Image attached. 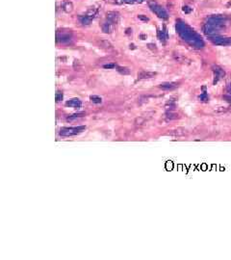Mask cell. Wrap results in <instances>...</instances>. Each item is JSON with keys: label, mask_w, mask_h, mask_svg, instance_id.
<instances>
[{"label": "cell", "mask_w": 231, "mask_h": 260, "mask_svg": "<svg viewBox=\"0 0 231 260\" xmlns=\"http://www.w3.org/2000/svg\"><path fill=\"white\" fill-rule=\"evenodd\" d=\"M176 30L182 39L185 41H187L189 44L192 46H195L196 48H201L204 46V43L201 40V38L196 34L191 27L188 26L187 24L182 22L181 20H178L176 24Z\"/></svg>", "instance_id": "cell-1"}, {"label": "cell", "mask_w": 231, "mask_h": 260, "mask_svg": "<svg viewBox=\"0 0 231 260\" xmlns=\"http://www.w3.org/2000/svg\"><path fill=\"white\" fill-rule=\"evenodd\" d=\"M148 6H149V8L151 9V11L158 17H160V19H167L168 17V15L166 10H165L163 7H161L156 1H154V0H149V1H148Z\"/></svg>", "instance_id": "cell-2"}, {"label": "cell", "mask_w": 231, "mask_h": 260, "mask_svg": "<svg viewBox=\"0 0 231 260\" xmlns=\"http://www.w3.org/2000/svg\"><path fill=\"white\" fill-rule=\"evenodd\" d=\"M86 129L85 126H78V127H64L60 130V135L61 136H75L79 133L83 132Z\"/></svg>", "instance_id": "cell-3"}, {"label": "cell", "mask_w": 231, "mask_h": 260, "mask_svg": "<svg viewBox=\"0 0 231 260\" xmlns=\"http://www.w3.org/2000/svg\"><path fill=\"white\" fill-rule=\"evenodd\" d=\"M210 40L212 41V43L214 44H217V46H230L231 44V38H223V37H219L218 35L217 36H213V37H209Z\"/></svg>", "instance_id": "cell-4"}, {"label": "cell", "mask_w": 231, "mask_h": 260, "mask_svg": "<svg viewBox=\"0 0 231 260\" xmlns=\"http://www.w3.org/2000/svg\"><path fill=\"white\" fill-rule=\"evenodd\" d=\"M106 17H107V20H108V21L112 22L114 24L118 23L119 20V13H117V12H108L106 14Z\"/></svg>", "instance_id": "cell-5"}, {"label": "cell", "mask_w": 231, "mask_h": 260, "mask_svg": "<svg viewBox=\"0 0 231 260\" xmlns=\"http://www.w3.org/2000/svg\"><path fill=\"white\" fill-rule=\"evenodd\" d=\"M61 8L65 13H71L73 11V4H72V2H70V0H64V1L61 3Z\"/></svg>", "instance_id": "cell-6"}, {"label": "cell", "mask_w": 231, "mask_h": 260, "mask_svg": "<svg viewBox=\"0 0 231 260\" xmlns=\"http://www.w3.org/2000/svg\"><path fill=\"white\" fill-rule=\"evenodd\" d=\"M71 40V35L68 33L63 32L61 35L60 33H57V41H61V43H68Z\"/></svg>", "instance_id": "cell-7"}, {"label": "cell", "mask_w": 231, "mask_h": 260, "mask_svg": "<svg viewBox=\"0 0 231 260\" xmlns=\"http://www.w3.org/2000/svg\"><path fill=\"white\" fill-rule=\"evenodd\" d=\"M114 29H115V24L108 21V20L102 24V30L104 33H112Z\"/></svg>", "instance_id": "cell-8"}, {"label": "cell", "mask_w": 231, "mask_h": 260, "mask_svg": "<svg viewBox=\"0 0 231 260\" xmlns=\"http://www.w3.org/2000/svg\"><path fill=\"white\" fill-rule=\"evenodd\" d=\"M81 101L79 100L78 98H72L70 100H68V101L65 102V105L67 106H70V107H72V108H80L81 107Z\"/></svg>", "instance_id": "cell-9"}, {"label": "cell", "mask_w": 231, "mask_h": 260, "mask_svg": "<svg viewBox=\"0 0 231 260\" xmlns=\"http://www.w3.org/2000/svg\"><path fill=\"white\" fill-rule=\"evenodd\" d=\"M161 89L165 90V91H170V90H173L177 87V85L175 83H170V82H166V83H162L159 86Z\"/></svg>", "instance_id": "cell-10"}, {"label": "cell", "mask_w": 231, "mask_h": 260, "mask_svg": "<svg viewBox=\"0 0 231 260\" xmlns=\"http://www.w3.org/2000/svg\"><path fill=\"white\" fill-rule=\"evenodd\" d=\"M214 72H215V78H216V79H215V81H214V83H216L220 77H222V76L225 75V72H223L219 67L214 68Z\"/></svg>", "instance_id": "cell-11"}, {"label": "cell", "mask_w": 231, "mask_h": 260, "mask_svg": "<svg viewBox=\"0 0 231 260\" xmlns=\"http://www.w3.org/2000/svg\"><path fill=\"white\" fill-rule=\"evenodd\" d=\"M155 75H156L155 72L143 71V72H141V73L138 76H139V78H141V79H146V78H151V77H153V76H155Z\"/></svg>", "instance_id": "cell-12"}, {"label": "cell", "mask_w": 231, "mask_h": 260, "mask_svg": "<svg viewBox=\"0 0 231 260\" xmlns=\"http://www.w3.org/2000/svg\"><path fill=\"white\" fill-rule=\"evenodd\" d=\"M158 37H159V39L162 41H165L167 40V38H168L167 31L166 30H164V31H158Z\"/></svg>", "instance_id": "cell-13"}, {"label": "cell", "mask_w": 231, "mask_h": 260, "mask_svg": "<svg viewBox=\"0 0 231 260\" xmlns=\"http://www.w3.org/2000/svg\"><path fill=\"white\" fill-rule=\"evenodd\" d=\"M83 116H85V113H84V112L76 113V114H73V115H72V116H70L67 120H68V121H70V120H75V119H78V118H81V117H83Z\"/></svg>", "instance_id": "cell-14"}, {"label": "cell", "mask_w": 231, "mask_h": 260, "mask_svg": "<svg viewBox=\"0 0 231 260\" xmlns=\"http://www.w3.org/2000/svg\"><path fill=\"white\" fill-rule=\"evenodd\" d=\"M80 21H81V23L82 24H84V25H88V24H90L91 23V21H92V19H90L89 16H80Z\"/></svg>", "instance_id": "cell-15"}, {"label": "cell", "mask_w": 231, "mask_h": 260, "mask_svg": "<svg viewBox=\"0 0 231 260\" xmlns=\"http://www.w3.org/2000/svg\"><path fill=\"white\" fill-rule=\"evenodd\" d=\"M99 46H100V47H103V48H111L112 47L110 43H108L107 41H99Z\"/></svg>", "instance_id": "cell-16"}, {"label": "cell", "mask_w": 231, "mask_h": 260, "mask_svg": "<svg viewBox=\"0 0 231 260\" xmlns=\"http://www.w3.org/2000/svg\"><path fill=\"white\" fill-rule=\"evenodd\" d=\"M118 71L119 72V73H122V74H129L130 73V69L127 68L118 67Z\"/></svg>", "instance_id": "cell-17"}, {"label": "cell", "mask_w": 231, "mask_h": 260, "mask_svg": "<svg viewBox=\"0 0 231 260\" xmlns=\"http://www.w3.org/2000/svg\"><path fill=\"white\" fill-rule=\"evenodd\" d=\"M91 100L95 104H99V103L102 102L101 98H99V96H97V95H92L91 96Z\"/></svg>", "instance_id": "cell-18"}, {"label": "cell", "mask_w": 231, "mask_h": 260, "mask_svg": "<svg viewBox=\"0 0 231 260\" xmlns=\"http://www.w3.org/2000/svg\"><path fill=\"white\" fill-rule=\"evenodd\" d=\"M62 99H63V93H62L61 92H57L56 93V101L59 102Z\"/></svg>", "instance_id": "cell-19"}, {"label": "cell", "mask_w": 231, "mask_h": 260, "mask_svg": "<svg viewBox=\"0 0 231 260\" xmlns=\"http://www.w3.org/2000/svg\"><path fill=\"white\" fill-rule=\"evenodd\" d=\"M182 10H183V12L185 14H190L192 12V8H191V7H189V6H184L183 8H182Z\"/></svg>", "instance_id": "cell-20"}, {"label": "cell", "mask_w": 231, "mask_h": 260, "mask_svg": "<svg viewBox=\"0 0 231 260\" xmlns=\"http://www.w3.org/2000/svg\"><path fill=\"white\" fill-rule=\"evenodd\" d=\"M144 0H122V2L126 3H137V2H143Z\"/></svg>", "instance_id": "cell-21"}, {"label": "cell", "mask_w": 231, "mask_h": 260, "mask_svg": "<svg viewBox=\"0 0 231 260\" xmlns=\"http://www.w3.org/2000/svg\"><path fill=\"white\" fill-rule=\"evenodd\" d=\"M116 67L115 64H108V65H104L103 66V68H114Z\"/></svg>", "instance_id": "cell-22"}, {"label": "cell", "mask_w": 231, "mask_h": 260, "mask_svg": "<svg viewBox=\"0 0 231 260\" xmlns=\"http://www.w3.org/2000/svg\"><path fill=\"white\" fill-rule=\"evenodd\" d=\"M138 19H141V20H144V21H148V19H147V17H146V16H144L143 15L138 16Z\"/></svg>", "instance_id": "cell-23"}, {"label": "cell", "mask_w": 231, "mask_h": 260, "mask_svg": "<svg viewBox=\"0 0 231 260\" xmlns=\"http://www.w3.org/2000/svg\"><path fill=\"white\" fill-rule=\"evenodd\" d=\"M223 98H226V99H227V101H228V102H231V96H227V95H225V96H223Z\"/></svg>", "instance_id": "cell-24"}, {"label": "cell", "mask_w": 231, "mask_h": 260, "mask_svg": "<svg viewBox=\"0 0 231 260\" xmlns=\"http://www.w3.org/2000/svg\"><path fill=\"white\" fill-rule=\"evenodd\" d=\"M227 92H228V93H230V95H231V85L228 87V88H227Z\"/></svg>", "instance_id": "cell-25"}]
</instances>
